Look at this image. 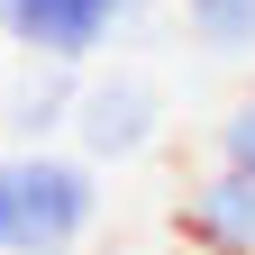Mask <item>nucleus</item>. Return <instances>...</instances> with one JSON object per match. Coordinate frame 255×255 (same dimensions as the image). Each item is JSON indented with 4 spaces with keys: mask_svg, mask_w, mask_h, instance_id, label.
Returning a JSON list of instances; mask_svg holds the SVG:
<instances>
[{
    "mask_svg": "<svg viewBox=\"0 0 255 255\" xmlns=\"http://www.w3.org/2000/svg\"><path fill=\"white\" fill-rule=\"evenodd\" d=\"M155 0H0V37H9L27 64H82L110 55L119 37H137Z\"/></svg>",
    "mask_w": 255,
    "mask_h": 255,
    "instance_id": "f03ea898",
    "label": "nucleus"
},
{
    "mask_svg": "<svg viewBox=\"0 0 255 255\" xmlns=\"http://www.w3.org/2000/svg\"><path fill=\"white\" fill-rule=\"evenodd\" d=\"M101 228V164L64 146L0 155V255H82Z\"/></svg>",
    "mask_w": 255,
    "mask_h": 255,
    "instance_id": "f257e3e1",
    "label": "nucleus"
},
{
    "mask_svg": "<svg viewBox=\"0 0 255 255\" xmlns=\"http://www.w3.org/2000/svg\"><path fill=\"white\" fill-rule=\"evenodd\" d=\"M73 91H82V73H73V64H37V73L9 91V110H0L9 146H55L64 128H73Z\"/></svg>",
    "mask_w": 255,
    "mask_h": 255,
    "instance_id": "39448f33",
    "label": "nucleus"
},
{
    "mask_svg": "<svg viewBox=\"0 0 255 255\" xmlns=\"http://www.w3.org/2000/svg\"><path fill=\"white\" fill-rule=\"evenodd\" d=\"M182 9V37L201 46V55H255V0H173Z\"/></svg>",
    "mask_w": 255,
    "mask_h": 255,
    "instance_id": "423d86ee",
    "label": "nucleus"
},
{
    "mask_svg": "<svg viewBox=\"0 0 255 255\" xmlns=\"http://www.w3.org/2000/svg\"><path fill=\"white\" fill-rule=\"evenodd\" d=\"M182 255H201V246H182Z\"/></svg>",
    "mask_w": 255,
    "mask_h": 255,
    "instance_id": "0eeeda50",
    "label": "nucleus"
},
{
    "mask_svg": "<svg viewBox=\"0 0 255 255\" xmlns=\"http://www.w3.org/2000/svg\"><path fill=\"white\" fill-rule=\"evenodd\" d=\"M173 228H182V246H201V255H255V182L210 155V173L182 182Z\"/></svg>",
    "mask_w": 255,
    "mask_h": 255,
    "instance_id": "20e7f679",
    "label": "nucleus"
},
{
    "mask_svg": "<svg viewBox=\"0 0 255 255\" xmlns=\"http://www.w3.org/2000/svg\"><path fill=\"white\" fill-rule=\"evenodd\" d=\"M164 137V91L146 73H91L73 91V155L82 164H137Z\"/></svg>",
    "mask_w": 255,
    "mask_h": 255,
    "instance_id": "7ed1b4c3",
    "label": "nucleus"
}]
</instances>
